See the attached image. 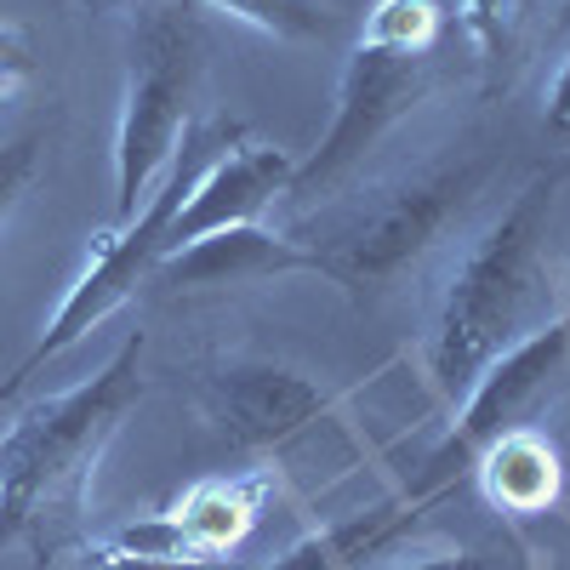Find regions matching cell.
<instances>
[{"instance_id":"6da1fadb","label":"cell","mask_w":570,"mask_h":570,"mask_svg":"<svg viewBox=\"0 0 570 570\" xmlns=\"http://www.w3.org/2000/svg\"><path fill=\"white\" fill-rule=\"evenodd\" d=\"M553 206L559 177H531L451 257L434 325L422 343V376L445 405H462L485 365H497L513 343H525L531 331L564 314L553 268Z\"/></svg>"},{"instance_id":"7a4b0ae2","label":"cell","mask_w":570,"mask_h":570,"mask_svg":"<svg viewBox=\"0 0 570 570\" xmlns=\"http://www.w3.org/2000/svg\"><path fill=\"white\" fill-rule=\"evenodd\" d=\"M142 405V331L75 389L35 400L0 434V553L29 542L46 519H75L86 508L104 451Z\"/></svg>"},{"instance_id":"3957f363","label":"cell","mask_w":570,"mask_h":570,"mask_svg":"<svg viewBox=\"0 0 570 570\" xmlns=\"http://www.w3.org/2000/svg\"><path fill=\"white\" fill-rule=\"evenodd\" d=\"M440 0H371V12L343 58L337 109L320 149L297 160L285 200H325L383 149V137L440 86Z\"/></svg>"},{"instance_id":"277c9868","label":"cell","mask_w":570,"mask_h":570,"mask_svg":"<svg viewBox=\"0 0 570 570\" xmlns=\"http://www.w3.org/2000/svg\"><path fill=\"white\" fill-rule=\"evenodd\" d=\"M497 177L491 155H456L416 166L411 177L365 195L337 228H325V240H308L320 257V274L331 285H343L354 303H376L405 285L440 246H451L468 212L485 200V188Z\"/></svg>"},{"instance_id":"5b68a950","label":"cell","mask_w":570,"mask_h":570,"mask_svg":"<svg viewBox=\"0 0 570 570\" xmlns=\"http://www.w3.org/2000/svg\"><path fill=\"white\" fill-rule=\"evenodd\" d=\"M206 35L183 7H149L131 29V63L115 120V223L137 217L195 131Z\"/></svg>"},{"instance_id":"8992f818","label":"cell","mask_w":570,"mask_h":570,"mask_svg":"<svg viewBox=\"0 0 570 570\" xmlns=\"http://www.w3.org/2000/svg\"><path fill=\"white\" fill-rule=\"evenodd\" d=\"M217 155V131H188V142L177 149V160L166 166V177L155 183V195L137 206V217L104 228L98 240H91V263L75 274V285L63 292L52 325L40 331V343L18 360V371L0 383V400H12L29 376H40V365L63 360L80 337H91L120 303L137 297V285H149L160 257H166V234H171V217L177 206L188 200V188H195V177L206 171V160Z\"/></svg>"},{"instance_id":"52a82bcc","label":"cell","mask_w":570,"mask_h":570,"mask_svg":"<svg viewBox=\"0 0 570 570\" xmlns=\"http://www.w3.org/2000/svg\"><path fill=\"white\" fill-rule=\"evenodd\" d=\"M553 416H570V308L531 331L525 343H513L497 365H485V376L456 405L451 434L428 456V480L416 491L456 497L480 451L508 434H548Z\"/></svg>"},{"instance_id":"ba28073f","label":"cell","mask_w":570,"mask_h":570,"mask_svg":"<svg viewBox=\"0 0 570 570\" xmlns=\"http://www.w3.org/2000/svg\"><path fill=\"white\" fill-rule=\"evenodd\" d=\"M195 405L223 445L279 451L337 411V394L268 354H217L195 365Z\"/></svg>"},{"instance_id":"9c48e42d","label":"cell","mask_w":570,"mask_h":570,"mask_svg":"<svg viewBox=\"0 0 570 570\" xmlns=\"http://www.w3.org/2000/svg\"><path fill=\"white\" fill-rule=\"evenodd\" d=\"M292 177H297V160H292V149H279V142L217 149L206 160V171L195 177V188H188V200L177 206V217H171L166 257L206 240V234H217V228L263 223L268 206H279L285 195H292Z\"/></svg>"},{"instance_id":"30bf717a","label":"cell","mask_w":570,"mask_h":570,"mask_svg":"<svg viewBox=\"0 0 570 570\" xmlns=\"http://www.w3.org/2000/svg\"><path fill=\"white\" fill-rule=\"evenodd\" d=\"M279 274H320V257L303 240H292V234L240 223V228H217L206 240L160 257L149 285L177 297V292H206V285H257V279H279Z\"/></svg>"},{"instance_id":"8fae6325","label":"cell","mask_w":570,"mask_h":570,"mask_svg":"<svg viewBox=\"0 0 570 570\" xmlns=\"http://www.w3.org/2000/svg\"><path fill=\"white\" fill-rule=\"evenodd\" d=\"M445 502V491H411L400 502H371L343 525L308 531L303 542H292L279 559L257 564V570H371V559L383 553L394 537H405L422 513H434Z\"/></svg>"},{"instance_id":"7c38bea8","label":"cell","mask_w":570,"mask_h":570,"mask_svg":"<svg viewBox=\"0 0 570 570\" xmlns=\"http://www.w3.org/2000/svg\"><path fill=\"white\" fill-rule=\"evenodd\" d=\"M268 491H274V473L200 480V485H188L177 497V508H166V513H171V525H177V537H183L188 553H228L234 542L257 525Z\"/></svg>"},{"instance_id":"4fadbf2b","label":"cell","mask_w":570,"mask_h":570,"mask_svg":"<svg viewBox=\"0 0 570 570\" xmlns=\"http://www.w3.org/2000/svg\"><path fill=\"white\" fill-rule=\"evenodd\" d=\"M537 12H542V0H462V29L473 46V63H480L485 98H502L525 75L537 23H542Z\"/></svg>"},{"instance_id":"5bb4252c","label":"cell","mask_w":570,"mask_h":570,"mask_svg":"<svg viewBox=\"0 0 570 570\" xmlns=\"http://www.w3.org/2000/svg\"><path fill=\"white\" fill-rule=\"evenodd\" d=\"M502 513H542L559 497V451L548 434H508L468 468Z\"/></svg>"},{"instance_id":"9a60e30c","label":"cell","mask_w":570,"mask_h":570,"mask_svg":"<svg viewBox=\"0 0 570 570\" xmlns=\"http://www.w3.org/2000/svg\"><path fill=\"white\" fill-rule=\"evenodd\" d=\"M212 12L246 23V29H263L274 40H325L337 29V12L325 7V0H206Z\"/></svg>"},{"instance_id":"2e32d148","label":"cell","mask_w":570,"mask_h":570,"mask_svg":"<svg viewBox=\"0 0 570 570\" xmlns=\"http://www.w3.org/2000/svg\"><path fill=\"white\" fill-rule=\"evenodd\" d=\"M394 570H548V553L525 531H497L485 542H462V548H445V553H422V559H405Z\"/></svg>"},{"instance_id":"e0dca14e","label":"cell","mask_w":570,"mask_h":570,"mask_svg":"<svg viewBox=\"0 0 570 570\" xmlns=\"http://www.w3.org/2000/svg\"><path fill=\"white\" fill-rule=\"evenodd\" d=\"M40 155H46V137L40 131H23V137L0 142V234H7V223L29 200V188L40 177Z\"/></svg>"},{"instance_id":"ac0fdd59","label":"cell","mask_w":570,"mask_h":570,"mask_svg":"<svg viewBox=\"0 0 570 570\" xmlns=\"http://www.w3.org/2000/svg\"><path fill=\"white\" fill-rule=\"evenodd\" d=\"M86 570H257L246 559H223V553H183V559H131V553H109L91 542L86 548Z\"/></svg>"},{"instance_id":"d6986e66","label":"cell","mask_w":570,"mask_h":570,"mask_svg":"<svg viewBox=\"0 0 570 570\" xmlns=\"http://www.w3.org/2000/svg\"><path fill=\"white\" fill-rule=\"evenodd\" d=\"M35 75V52H29V40L12 29V23H0V91L7 86H23Z\"/></svg>"},{"instance_id":"ffe728a7","label":"cell","mask_w":570,"mask_h":570,"mask_svg":"<svg viewBox=\"0 0 570 570\" xmlns=\"http://www.w3.org/2000/svg\"><path fill=\"white\" fill-rule=\"evenodd\" d=\"M542 120H548L553 137L570 142V46H564V58H559L553 80H548V109H542Z\"/></svg>"}]
</instances>
